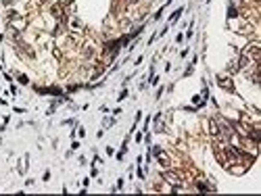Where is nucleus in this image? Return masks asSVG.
<instances>
[{"label": "nucleus", "instance_id": "f257e3e1", "mask_svg": "<svg viewBox=\"0 0 261 196\" xmlns=\"http://www.w3.org/2000/svg\"><path fill=\"white\" fill-rule=\"evenodd\" d=\"M219 86H221V88H228V90H232V82H230V79H223V77H219Z\"/></svg>", "mask_w": 261, "mask_h": 196}]
</instances>
